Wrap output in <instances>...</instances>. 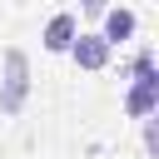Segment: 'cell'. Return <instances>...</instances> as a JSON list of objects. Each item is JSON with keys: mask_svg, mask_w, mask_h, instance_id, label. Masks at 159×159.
Segmentation results:
<instances>
[{"mask_svg": "<svg viewBox=\"0 0 159 159\" xmlns=\"http://www.w3.org/2000/svg\"><path fill=\"white\" fill-rule=\"evenodd\" d=\"M0 114L5 119H15L20 109H25V99H30V60H25V50L20 45H10L5 55H0Z\"/></svg>", "mask_w": 159, "mask_h": 159, "instance_id": "6da1fadb", "label": "cell"}, {"mask_svg": "<svg viewBox=\"0 0 159 159\" xmlns=\"http://www.w3.org/2000/svg\"><path fill=\"white\" fill-rule=\"evenodd\" d=\"M104 25H99V40L114 50V45H124V40H134V30H139V15L129 10V5H104V15H99Z\"/></svg>", "mask_w": 159, "mask_h": 159, "instance_id": "7a4b0ae2", "label": "cell"}, {"mask_svg": "<svg viewBox=\"0 0 159 159\" xmlns=\"http://www.w3.org/2000/svg\"><path fill=\"white\" fill-rule=\"evenodd\" d=\"M75 35H80V20H75V10H55L40 40H45V50H50V55H70Z\"/></svg>", "mask_w": 159, "mask_h": 159, "instance_id": "3957f363", "label": "cell"}, {"mask_svg": "<svg viewBox=\"0 0 159 159\" xmlns=\"http://www.w3.org/2000/svg\"><path fill=\"white\" fill-rule=\"evenodd\" d=\"M70 60H75L80 70H104V65H109V45L99 40V30H80L75 45H70Z\"/></svg>", "mask_w": 159, "mask_h": 159, "instance_id": "277c9868", "label": "cell"}, {"mask_svg": "<svg viewBox=\"0 0 159 159\" xmlns=\"http://www.w3.org/2000/svg\"><path fill=\"white\" fill-rule=\"evenodd\" d=\"M124 114H129V119H154V114H159V89L129 84V89H124Z\"/></svg>", "mask_w": 159, "mask_h": 159, "instance_id": "5b68a950", "label": "cell"}, {"mask_svg": "<svg viewBox=\"0 0 159 159\" xmlns=\"http://www.w3.org/2000/svg\"><path fill=\"white\" fill-rule=\"evenodd\" d=\"M129 84H144V89H159V65H154V50L139 45L134 65H129Z\"/></svg>", "mask_w": 159, "mask_h": 159, "instance_id": "8992f818", "label": "cell"}, {"mask_svg": "<svg viewBox=\"0 0 159 159\" xmlns=\"http://www.w3.org/2000/svg\"><path fill=\"white\" fill-rule=\"evenodd\" d=\"M144 149H149V154L159 149V129H154V119H144Z\"/></svg>", "mask_w": 159, "mask_h": 159, "instance_id": "52a82bcc", "label": "cell"}]
</instances>
